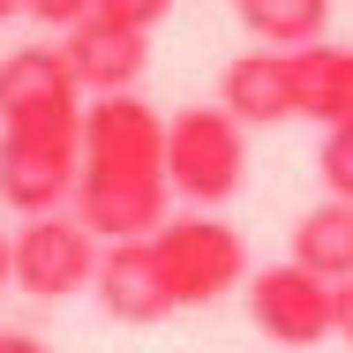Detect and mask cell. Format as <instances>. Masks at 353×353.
<instances>
[{
    "instance_id": "1",
    "label": "cell",
    "mask_w": 353,
    "mask_h": 353,
    "mask_svg": "<svg viewBox=\"0 0 353 353\" xmlns=\"http://www.w3.org/2000/svg\"><path fill=\"white\" fill-rule=\"evenodd\" d=\"M165 113H150L143 90L90 98L83 105V181L68 211L113 248V241H150L165 225Z\"/></svg>"
},
{
    "instance_id": "2",
    "label": "cell",
    "mask_w": 353,
    "mask_h": 353,
    "mask_svg": "<svg viewBox=\"0 0 353 353\" xmlns=\"http://www.w3.org/2000/svg\"><path fill=\"white\" fill-rule=\"evenodd\" d=\"M83 181V121H0V203L15 218H53Z\"/></svg>"
},
{
    "instance_id": "3",
    "label": "cell",
    "mask_w": 353,
    "mask_h": 353,
    "mask_svg": "<svg viewBox=\"0 0 353 353\" xmlns=\"http://www.w3.org/2000/svg\"><path fill=\"white\" fill-rule=\"evenodd\" d=\"M241 173H248V128L225 113V105H188L165 121V181L173 196H188L196 211H218L241 196Z\"/></svg>"
},
{
    "instance_id": "4",
    "label": "cell",
    "mask_w": 353,
    "mask_h": 353,
    "mask_svg": "<svg viewBox=\"0 0 353 353\" xmlns=\"http://www.w3.org/2000/svg\"><path fill=\"white\" fill-rule=\"evenodd\" d=\"M150 256H158V279L173 293V308H203L218 293L248 285V241H241L218 211L165 218V225L150 233Z\"/></svg>"
},
{
    "instance_id": "5",
    "label": "cell",
    "mask_w": 353,
    "mask_h": 353,
    "mask_svg": "<svg viewBox=\"0 0 353 353\" xmlns=\"http://www.w3.org/2000/svg\"><path fill=\"white\" fill-rule=\"evenodd\" d=\"M98 263H105V241L75 211L23 218V225H15V285H23L30 301H68L83 285H98Z\"/></svg>"
},
{
    "instance_id": "6",
    "label": "cell",
    "mask_w": 353,
    "mask_h": 353,
    "mask_svg": "<svg viewBox=\"0 0 353 353\" xmlns=\"http://www.w3.org/2000/svg\"><path fill=\"white\" fill-rule=\"evenodd\" d=\"M248 323L271 339V346H316V339H339V285L316 279L308 263H263L248 279Z\"/></svg>"
},
{
    "instance_id": "7",
    "label": "cell",
    "mask_w": 353,
    "mask_h": 353,
    "mask_svg": "<svg viewBox=\"0 0 353 353\" xmlns=\"http://www.w3.org/2000/svg\"><path fill=\"white\" fill-rule=\"evenodd\" d=\"M0 121H83V83L61 46L0 53Z\"/></svg>"
},
{
    "instance_id": "8",
    "label": "cell",
    "mask_w": 353,
    "mask_h": 353,
    "mask_svg": "<svg viewBox=\"0 0 353 353\" xmlns=\"http://www.w3.org/2000/svg\"><path fill=\"white\" fill-rule=\"evenodd\" d=\"M61 53H68L75 83H83L90 98H121V90H136L143 68H150V30H128V23H113V15H83L75 30H61Z\"/></svg>"
},
{
    "instance_id": "9",
    "label": "cell",
    "mask_w": 353,
    "mask_h": 353,
    "mask_svg": "<svg viewBox=\"0 0 353 353\" xmlns=\"http://www.w3.org/2000/svg\"><path fill=\"white\" fill-rule=\"evenodd\" d=\"M218 105H225V113H233L241 128H279V121H301V90H293V53L248 46L241 61H225Z\"/></svg>"
},
{
    "instance_id": "10",
    "label": "cell",
    "mask_w": 353,
    "mask_h": 353,
    "mask_svg": "<svg viewBox=\"0 0 353 353\" xmlns=\"http://www.w3.org/2000/svg\"><path fill=\"white\" fill-rule=\"evenodd\" d=\"M90 293H98V308H105L113 323H165V316H173V293H165V279H158L150 241H113Z\"/></svg>"
},
{
    "instance_id": "11",
    "label": "cell",
    "mask_w": 353,
    "mask_h": 353,
    "mask_svg": "<svg viewBox=\"0 0 353 353\" xmlns=\"http://www.w3.org/2000/svg\"><path fill=\"white\" fill-rule=\"evenodd\" d=\"M293 90H301V121L316 128H339L353 105V46H301L293 53Z\"/></svg>"
},
{
    "instance_id": "12",
    "label": "cell",
    "mask_w": 353,
    "mask_h": 353,
    "mask_svg": "<svg viewBox=\"0 0 353 353\" xmlns=\"http://www.w3.org/2000/svg\"><path fill=\"white\" fill-rule=\"evenodd\" d=\"M293 263H308L316 279H331V285L353 279V203L346 196H323L316 211H301V225H293Z\"/></svg>"
},
{
    "instance_id": "13",
    "label": "cell",
    "mask_w": 353,
    "mask_h": 353,
    "mask_svg": "<svg viewBox=\"0 0 353 353\" xmlns=\"http://www.w3.org/2000/svg\"><path fill=\"white\" fill-rule=\"evenodd\" d=\"M241 30L271 53H301V46H323V23H331V0H233Z\"/></svg>"
},
{
    "instance_id": "14",
    "label": "cell",
    "mask_w": 353,
    "mask_h": 353,
    "mask_svg": "<svg viewBox=\"0 0 353 353\" xmlns=\"http://www.w3.org/2000/svg\"><path fill=\"white\" fill-rule=\"evenodd\" d=\"M316 173H323V188H331V196H346V203H353V121L323 128V150H316Z\"/></svg>"
},
{
    "instance_id": "15",
    "label": "cell",
    "mask_w": 353,
    "mask_h": 353,
    "mask_svg": "<svg viewBox=\"0 0 353 353\" xmlns=\"http://www.w3.org/2000/svg\"><path fill=\"white\" fill-rule=\"evenodd\" d=\"M98 15H113V23H128V30H158V23L173 15V0H98Z\"/></svg>"
},
{
    "instance_id": "16",
    "label": "cell",
    "mask_w": 353,
    "mask_h": 353,
    "mask_svg": "<svg viewBox=\"0 0 353 353\" xmlns=\"http://www.w3.org/2000/svg\"><path fill=\"white\" fill-rule=\"evenodd\" d=\"M23 15H38V23H53V30H75L83 15H98V0H23Z\"/></svg>"
},
{
    "instance_id": "17",
    "label": "cell",
    "mask_w": 353,
    "mask_h": 353,
    "mask_svg": "<svg viewBox=\"0 0 353 353\" xmlns=\"http://www.w3.org/2000/svg\"><path fill=\"white\" fill-rule=\"evenodd\" d=\"M0 353H53L46 339H30V331H0Z\"/></svg>"
},
{
    "instance_id": "18",
    "label": "cell",
    "mask_w": 353,
    "mask_h": 353,
    "mask_svg": "<svg viewBox=\"0 0 353 353\" xmlns=\"http://www.w3.org/2000/svg\"><path fill=\"white\" fill-rule=\"evenodd\" d=\"M339 339H346V346H353V279L339 285Z\"/></svg>"
},
{
    "instance_id": "19",
    "label": "cell",
    "mask_w": 353,
    "mask_h": 353,
    "mask_svg": "<svg viewBox=\"0 0 353 353\" xmlns=\"http://www.w3.org/2000/svg\"><path fill=\"white\" fill-rule=\"evenodd\" d=\"M15 285V233H0V293Z\"/></svg>"
},
{
    "instance_id": "20",
    "label": "cell",
    "mask_w": 353,
    "mask_h": 353,
    "mask_svg": "<svg viewBox=\"0 0 353 353\" xmlns=\"http://www.w3.org/2000/svg\"><path fill=\"white\" fill-rule=\"evenodd\" d=\"M8 15H23V0H0V23H8Z\"/></svg>"
}]
</instances>
